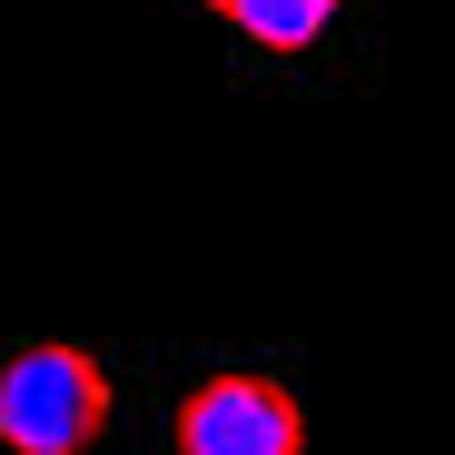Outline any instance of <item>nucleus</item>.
<instances>
[{"label":"nucleus","mask_w":455,"mask_h":455,"mask_svg":"<svg viewBox=\"0 0 455 455\" xmlns=\"http://www.w3.org/2000/svg\"><path fill=\"white\" fill-rule=\"evenodd\" d=\"M198 11H218L248 50H277V60H287V50H317L347 0H198Z\"/></svg>","instance_id":"obj_3"},{"label":"nucleus","mask_w":455,"mask_h":455,"mask_svg":"<svg viewBox=\"0 0 455 455\" xmlns=\"http://www.w3.org/2000/svg\"><path fill=\"white\" fill-rule=\"evenodd\" d=\"M109 435V366L90 347H20L0 366V455H90Z\"/></svg>","instance_id":"obj_1"},{"label":"nucleus","mask_w":455,"mask_h":455,"mask_svg":"<svg viewBox=\"0 0 455 455\" xmlns=\"http://www.w3.org/2000/svg\"><path fill=\"white\" fill-rule=\"evenodd\" d=\"M169 455H307V406L258 366H218L179 396Z\"/></svg>","instance_id":"obj_2"}]
</instances>
